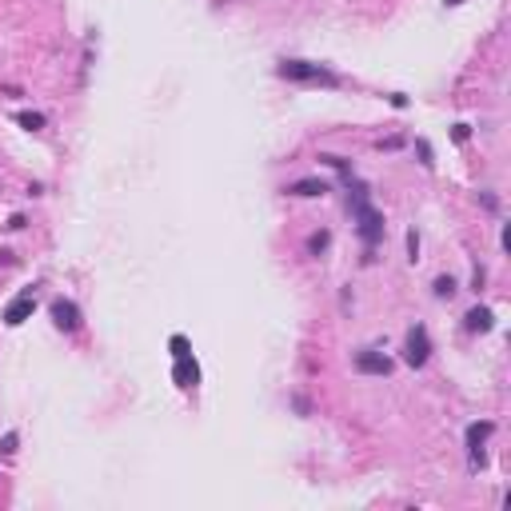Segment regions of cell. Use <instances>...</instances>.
<instances>
[{"label": "cell", "instance_id": "cell-1", "mask_svg": "<svg viewBox=\"0 0 511 511\" xmlns=\"http://www.w3.org/2000/svg\"><path fill=\"white\" fill-rule=\"evenodd\" d=\"M348 208H352V216H356V224H360V240L368 248H376L379 240H383V216H379L376 208H372V200H368V188L363 184H356L352 176H348Z\"/></svg>", "mask_w": 511, "mask_h": 511}, {"label": "cell", "instance_id": "cell-2", "mask_svg": "<svg viewBox=\"0 0 511 511\" xmlns=\"http://www.w3.org/2000/svg\"><path fill=\"white\" fill-rule=\"evenodd\" d=\"M276 72L284 80H300V84H323V88H340V76L320 68V64H308V60H284Z\"/></svg>", "mask_w": 511, "mask_h": 511}, {"label": "cell", "instance_id": "cell-3", "mask_svg": "<svg viewBox=\"0 0 511 511\" xmlns=\"http://www.w3.org/2000/svg\"><path fill=\"white\" fill-rule=\"evenodd\" d=\"M428 356H432L428 328H423V323H416V328L408 332V343H403V360L412 363V368H423V363H428Z\"/></svg>", "mask_w": 511, "mask_h": 511}, {"label": "cell", "instance_id": "cell-4", "mask_svg": "<svg viewBox=\"0 0 511 511\" xmlns=\"http://www.w3.org/2000/svg\"><path fill=\"white\" fill-rule=\"evenodd\" d=\"M32 308H37V296H32V292H20L17 300H8V308H4V323H8V328H20V323L32 316Z\"/></svg>", "mask_w": 511, "mask_h": 511}, {"label": "cell", "instance_id": "cell-5", "mask_svg": "<svg viewBox=\"0 0 511 511\" xmlns=\"http://www.w3.org/2000/svg\"><path fill=\"white\" fill-rule=\"evenodd\" d=\"M52 323H57L60 332H76L80 328V308H76L72 300H52Z\"/></svg>", "mask_w": 511, "mask_h": 511}, {"label": "cell", "instance_id": "cell-6", "mask_svg": "<svg viewBox=\"0 0 511 511\" xmlns=\"http://www.w3.org/2000/svg\"><path fill=\"white\" fill-rule=\"evenodd\" d=\"M492 432H495V423H488V419L468 428V452H472V463H475V468H483V439L492 436Z\"/></svg>", "mask_w": 511, "mask_h": 511}, {"label": "cell", "instance_id": "cell-7", "mask_svg": "<svg viewBox=\"0 0 511 511\" xmlns=\"http://www.w3.org/2000/svg\"><path fill=\"white\" fill-rule=\"evenodd\" d=\"M356 368H360L363 376H388V372H392V360L379 356V352H360V356H356Z\"/></svg>", "mask_w": 511, "mask_h": 511}, {"label": "cell", "instance_id": "cell-8", "mask_svg": "<svg viewBox=\"0 0 511 511\" xmlns=\"http://www.w3.org/2000/svg\"><path fill=\"white\" fill-rule=\"evenodd\" d=\"M176 383L180 388H196V379H200V368H196V360H192V352L188 356H176Z\"/></svg>", "mask_w": 511, "mask_h": 511}, {"label": "cell", "instance_id": "cell-9", "mask_svg": "<svg viewBox=\"0 0 511 511\" xmlns=\"http://www.w3.org/2000/svg\"><path fill=\"white\" fill-rule=\"evenodd\" d=\"M463 328H468V332H492V312H488V308H472V312L463 316Z\"/></svg>", "mask_w": 511, "mask_h": 511}, {"label": "cell", "instance_id": "cell-10", "mask_svg": "<svg viewBox=\"0 0 511 511\" xmlns=\"http://www.w3.org/2000/svg\"><path fill=\"white\" fill-rule=\"evenodd\" d=\"M288 192H292V196H323L328 184H323V180H296Z\"/></svg>", "mask_w": 511, "mask_h": 511}, {"label": "cell", "instance_id": "cell-11", "mask_svg": "<svg viewBox=\"0 0 511 511\" xmlns=\"http://www.w3.org/2000/svg\"><path fill=\"white\" fill-rule=\"evenodd\" d=\"M17 120H20V128H28V132H40V128H44V116L40 112H20Z\"/></svg>", "mask_w": 511, "mask_h": 511}, {"label": "cell", "instance_id": "cell-12", "mask_svg": "<svg viewBox=\"0 0 511 511\" xmlns=\"http://www.w3.org/2000/svg\"><path fill=\"white\" fill-rule=\"evenodd\" d=\"M328 244H332V236H328V232H316V236H308V252H316V256H320Z\"/></svg>", "mask_w": 511, "mask_h": 511}, {"label": "cell", "instance_id": "cell-13", "mask_svg": "<svg viewBox=\"0 0 511 511\" xmlns=\"http://www.w3.org/2000/svg\"><path fill=\"white\" fill-rule=\"evenodd\" d=\"M436 296H455V280H452V276H439V280H436Z\"/></svg>", "mask_w": 511, "mask_h": 511}, {"label": "cell", "instance_id": "cell-14", "mask_svg": "<svg viewBox=\"0 0 511 511\" xmlns=\"http://www.w3.org/2000/svg\"><path fill=\"white\" fill-rule=\"evenodd\" d=\"M12 452H17V432H8L0 439V455H12Z\"/></svg>", "mask_w": 511, "mask_h": 511}, {"label": "cell", "instance_id": "cell-15", "mask_svg": "<svg viewBox=\"0 0 511 511\" xmlns=\"http://www.w3.org/2000/svg\"><path fill=\"white\" fill-rule=\"evenodd\" d=\"M172 356H188V340L184 336H172Z\"/></svg>", "mask_w": 511, "mask_h": 511}, {"label": "cell", "instance_id": "cell-16", "mask_svg": "<svg viewBox=\"0 0 511 511\" xmlns=\"http://www.w3.org/2000/svg\"><path fill=\"white\" fill-rule=\"evenodd\" d=\"M408 252H412V260H416V252H419V236H416V232H408Z\"/></svg>", "mask_w": 511, "mask_h": 511}, {"label": "cell", "instance_id": "cell-17", "mask_svg": "<svg viewBox=\"0 0 511 511\" xmlns=\"http://www.w3.org/2000/svg\"><path fill=\"white\" fill-rule=\"evenodd\" d=\"M0 264H4V268H12V264H17V260H12V252H0Z\"/></svg>", "mask_w": 511, "mask_h": 511}]
</instances>
